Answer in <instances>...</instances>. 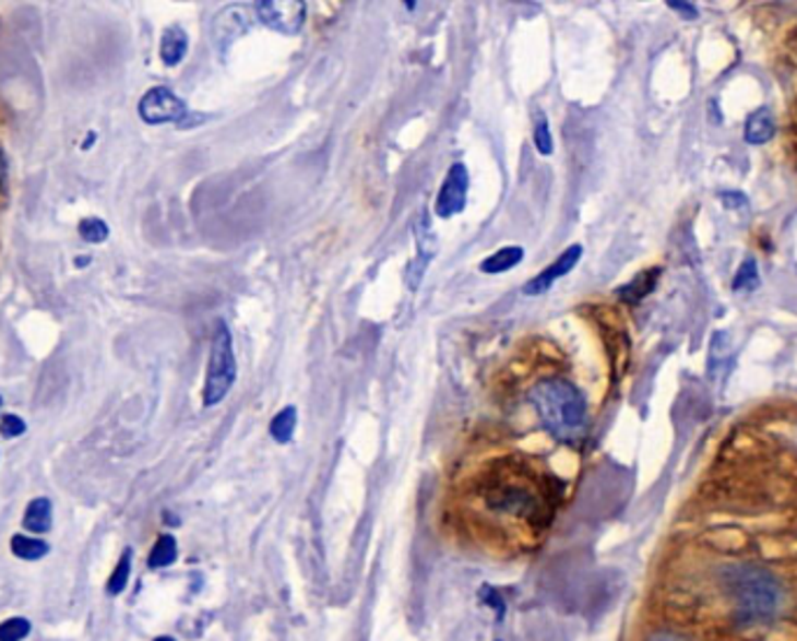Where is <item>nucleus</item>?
Instances as JSON below:
<instances>
[{
	"instance_id": "nucleus-1",
	"label": "nucleus",
	"mask_w": 797,
	"mask_h": 641,
	"mask_svg": "<svg viewBox=\"0 0 797 641\" xmlns=\"http://www.w3.org/2000/svg\"><path fill=\"white\" fill-rule=\"evenodd\" d=\"M478 497L483 507L495 515L511 518L536 530L550 523L556 509V490L550 478L515 458L499 460L483 474Z\"/></svg>"
},
{
	"instance_id": "nucleus-2",
	"label": "nucleus",
	"mask_w": 797,
	"mask_h": 641,
	"mask_svg": "<svg viewBox=\"0 0 797 641\" xmlns=\"http://www.w3.org/2000/svg\"><path fill=\"white\" fill-rule=\"evenodd\" d=\"M721 593L741 628H762L778 616L786 600L784 583L774 571L756 562L725 565L718 574Z\"/></svg>"
},
{
	"instance_id": "nucleus-3",
	"label": "nucleus",
	"mask_w": 797,
	"mask_h": 641,
	"mask_svg": "<svg viewBox=\"0 0 797 641\" xmlns=\"http://www.w3.org/2000/svg\"><path fill=\"white\" fill-rule=\"evenodd\" d=\"M530 404L552 439L579 443L585 437L587 402L571 380L560 376L542 378L530 390Z\"/></svg>"
},
{
	"instance_id": "nucleus-4",
	"label": "nucleus",
	"mask_w": 797,
	"mask_h": 641,
	"mask_svg": "<svg viewBox=\"0 0 797 641\" xmlns=\"http://www.w3.org/2000/svg\"><path fill=\"white\" fill-rule=\"evenodd\" d=\"M236 353L234 339L227 322H217L211 341V359H207L205 383H203V406H217L236 383Z\"/></svg>"
},
{
	"instance_id": "nucleus-5",
	"label": "nucleus",
	"mask_w": 797,
	"mask_h": 641,
	"mask_svg": "<svg viewBox=\"0 0 797 641\" xmlns=\"http://www.w3.org/2000/svg\"><path fill=\"white\" fill-rule=\"evenodd\" d=\"M138 115L152 127L170 124V121H182L187 117V103L168 86H152L138 103Z\"/></svg>"
},
{
	"instance_id": "nucleus-6",
	"label": "nucleus",
	"mask_w": 797,
	"mask_h": 641,
	"mask_svg": "<svg viewBox=\"0 0 797 641\" xmlns=\"http://www.w3.org/2000/svg\"><path fill=\"white\" fill-rule=\"evenodd\" d=\"M254 8L259 22L273 31L285 33V36H297L308 16L306 3H299V0H262Z\"/></svg>"
},
{
	"instance_id": "nucleus-7",
	"label": "nucleus",
	"mask_w": 797,
	"mask_h": 641,
	"mask_svg": "<svg viewBox=\"0 0 797 641\" xmlns=\"http://www.w3.org/2000/svg\"><path fill=\"white\" fill-rule=\"evenodd\" d=\"M466 192H469V170L464 164H453L437 194L435 213L441 219L460 215L466 205Z\"/></svg>"
},
{
	"instance_id": "nucleus-8",
	"label": "nucleus",
	"mask_w": 797,
	"mask_h": 641,
	"mask_svg": "<svg viewBox=\"0 0 797 641\" xmlns=\"http://www.w3.org/2000/svg\"><path fill=\"white\" fill-rule=\"evenodd\" d=\"M439 250V238L435 234V227H431V215L423 213L418 219H415V259L413 264L408 266V287L418 289V285L423 283V275L427 271V266L431 264Z\"/></svg>"
},
{
	"instance_id": "nucleus-9",
	"label": "nucleus",
	"mask_w": 797,
	"mask_h": 641,
	"mask_svg": "<svg viewBox=\"0 0 797 641\" xmlns=\"http://www.w3.org/2000/svg\"><path fill=\"white\" fill-rule=\"evenodd\" d=\"M581 254H583V248L579 246H569L556 262H552L550 266H546L539 275H534V278L525 285V294L527 297H539V294H546L552 285H556L560 278H564V275L574 269L579 262H581Z\"/></svg>"
},
{
	"instance_id": "nucleus-10",
	"label": "nucleus",
	"mask_w": 797,
	"mask_h": 641,
	"mask_svg": "<svg viewBox=\"0 0 797 641\" xmlns=\"http://www.w3.org/2000/svg\"><path fill=\"white\" fill-rule=\"evenodd\" d=\"M248 28H250V22H248L246 12H242L240 8H227L215 20L213 36H215L219 47H227L229 43H234L240 36V33H246Z\"/></svg>"
},
{
	"instance_id": "nucleus-11",
	"label": "nucleus",
	"mask_w": 797,
	"mask_h": 641,
	"mask_svg": "<svg viewBox=\"0 0 797 641\" xmlns=\"http://www.w3.org/2000/svg\"><path fill=\"white\" fill-rule=\"evenodd\" d=\"M189 49V36L187 31L180 26H168L162 33V45H159V57L164 61V66L176 68L182 63V59L187 57Z\"/></svg>"
},
{
	"instance_id": "nucleus-12",
	"label": "nucleus",
	"mask_w": 797,
	"mask_h": 641,
	"mask_svg": "<svg viewBox=\"0 0 797 641\" xmlns=\"http://www.w3.org/2000/svg\"><path fill=\"white\" fill-rule=\"evenodd\" d=\"M774 131H776V127H774L772 112L768 108H762V110H756L747 119V127H744V138H747L751 145H762V143L772 141Z\"/></svg>"
},
{
	"instance_id": "nucleus-13",
	"label": "nucleus",
	"mask_w": 797,
	"mask_h": 641,
	"mask_svg": "<svg viewBox=\"0 0 797 641\" xmlns=\"http://www.w3.org/2000/svg\"><path fill=\"white\" fill-rule=\"evenodd\" d=\"M525 257V250L520 246H507L501 248L497 252H492L490 257H485L480 262V271L488 273V275H497V273H507L511 271L513 266H518L520 262H523Z\"/></svg>"
},
{
	"instance_id": "nucleus-14",
	"label": "nucleus",
	"mask_w": 797,
	"mask_h": 641,
	"mask_svg": "<svg viewBox=\"0 0 797 641\" xmlns=\"http://www.w3.org/2000/svg\"><path fill=\"white\" fill-rule=\"evenodd\" d=\"M24 527L36 534H47L51 530V501L47 497H36L28 501L24 511Z\"/></svg>"
},
{
	"instance_id": "nucleus-15",
	"label": "nucleus",
	"mask_w": 797,
	"mask_h": 641,
	"mask_svg": "<svg viewBox=\"0 0 797 641\" xmlns=\"http://www.w3.org/2000/svg\"><path fill=\"white\" fill-rule=\"evenodd\" d=\"M10 550H12V556H16L20 560L36 562L47 556L49 544L43 539H36V536H28V534H14L10 539Z\"/></svg>"
},
{
	"instance_id": "nucleus-16",
	"label": "nucleus",
	"mask_w": 797,
	"mask_h": 641,
	"mask_svg": "<svg viewBox=\"0 0 797 641\" xmlns=\"http://www.w3.org/2000/svg\"><path fill=\"white\" fill-rule=\"evenodd\" d=\"M657 275H661V271L657 269H651V271H644L639 273L637 278H632L628 285H622L618 289V297L626 301V304H637L644 297H649V294L653 292L655 283H657Z\"/></svg>"
},
{
	"instance_id": "nucleus-17",
	"label": "nucleus",
	"mask_w": 797,
	"mask_h": 641,
	"mask_svg": "<svg viewBox=\"0 0 797 641\" xmlns=\"http://www.w3.org/2000/svg\"><path fill=\"white\" fill-rule=\"evenodd\" d=\"M297 420H299V413L294 406H285L283 411H278L273 415V420L269 425V435L275 443H287L292 441L294 431H297Z\"/></svg>"
},
{
	"instance_id": "nucleus-18",
	"label": "nucleus",
	"mask_w": 797,
	"mask_h": 641,
	"mask_svg": "<svg viewBox=\"0 0 797 641\" xmlns=\"http://www.w3.org/2000/svg\"><path fill=\"white\" fill-rule=\"evenodd\" d=\"M176 560H178V542H176V536H173V534H162L159 539H157V544H154L152 550H150V558H147L150 569H164V567H170Z\"/></svg>"
},
{
	"instance_id": "nucleus-19",
	"label": "nucleus",
	"mask_w": 797,
	"mask_h": 641,
	"mask_svg": "<svg viewBox=\"0 0 797 641\" xmlns=\"http://www.w3.org/2000/svg\"><path fill=\"white\" fill-rule=\"evenodd\" d=\"M131 562H133V550L131 548H124V553H121V558H119L115 571H112L110 579H108V585H106L108 595H115L117 597V595H121V593L127 591L129 579H131Z\"/></svg>"
},
{
	"instance_id": "nucleus-20",
	"label": "nucleus",
	"mask_w": 797,
	"mask_h": 641,
	"mask_svg": "<svg viewBox=\"0 0 797 641\" xmlns=\"http://www.w3.org/2000/svg\"><path fill=\"white\" fill-rule=\"evenodd\" d=\"M78 234L82 236L84 242H92V246H98V242H106L110 236L108 224L103 222L100 217H84L78 224Z\"/></svg>"
},
{
	"instance_id": "nucleus-21",
	"label": "nucleus",
	"mask_w": 797,
	"mask_h": 641,
	"mask_svg": "<svg viewBox=\"0 0 797 641\" xmlns=\"http://www.w3.org/2000/svg\"><path fill=\"white\" fill-rule=\"evenodd\" d=\"M534 145L539 150L542 157H550L552 154V133H550V124L548 117L544 112H536V121H534Z\"/></svg>"
},
{
	"instance_id": "nucleus-22",
	"label": "nucleus",
	"mask_w": 797,
	"mask_h": 641,
	"mask_svg": "<svg viewBox=\"0 0 797 641\" xmlns=\"http://www.w3.org/2000/svg\"><path fill=\"white\" fill-rule=\"evenodd\" d=\"M31 634V620L24 616L0 622V641H24Z\"/></svg>"
},
{
	"instance_id": "nucleus-23",
	"label": "nucleus",
	"mask_w": 797,
	"mask_h": 641,
	"mask_svg": "<svg viewBox=\"0 0 797 641\" xmlns=\"http://www.w3.org/2000/svg\"><path fill=\"white\" fill-rule=\"evenodd\" d=\"M26 420L20 418V415L14 413H5L3 418H0V437L3 439H16V437H24L26 435Z\"/></svg>"
},
{
	"instance_id": "nucleus-24",
	"label": "nucleus",
	"mask_w": 797,
	"mask_h": 641,
	"mask_svg": "<svg viewBox=\"0 0 797 641\" xmlns=\"http://www.w3.org/2000/svg\"><path fill=\"white\" fill-rule=\"evenodd\" d=\"M758 271H756V262L753 259H747V262L741 264L737 278H735V289H756L758 287Z\"/></svg>"
},
{
	"instance_id": "nucleus-25",
	"label": "nucleus",
	"mask_w": 797,
	"mask_h": 641,
	"mask_svg": "<svg viewBox=\"0 0 797 641\" xmlns=\"http://www.w3.org/2000/svg\"><path fill=\"white\" fill-rule=\"evenodd\" d=\"M480 597H483V602H485V604H488V606H495V609H497V618H499V620H501V618H504L507 604H504V602H501V597H499V593L495 591V587H490V585H485V587H483V591H480Z\"/></svg>"
},
{
	"instance_id": "nucleus-26",
	"label": "nucleus",
	"mask_w": 797,
	"mask_h": 641,
	"mask_svg": "<svg viewBox=\"0 0 797 641\" xmlns=\"http://www.w3.org/2000/svg\"><path fill=\"white\" fill-rule=\"evenodd\" d=\"M667 5H669V8H674V10H677V12H679V14H683V16H690V20H695V16H698L695 5H690V3H679V0H669Z\"/></svg>"
},
{
	"instance_id": "nucleus-27",
	"label": "nucleus",
	"mask_w": 797,
	"mask_h": 641,
	"mask_svg": "<svg viewBox=\"0 0 797 641\" xmlns=\"http://www.w3.org/2000/svg\"><path fill=\"white\" fill-rule=\"evenodd\" d=\"M649 641H688V639L677 632H661V634H653Z\"/></svg>"
},
{
	"instance_id": "nucleus-28",
	"label": "nucleus",
	"mask_w": 797,
	"mask_h": 641,
	"mask_svg": "<svg viewBox=\"0 0 797 641\" xmlns=\"http://www.w3.org/2000/svg\"><path fill=\"white\" fill-rule=\"evenodd\" d=\"M3 182H5V159L3 154H0V187H3Z\"/></svg>"
},
{
	"instance_id": "nucleus-29",
	"label": "nucleus",
	"mask_w": 797,
	"mask_h": 641,
	"mask_svg": "<svg viewBox=\"0 0 797 641\" xmlns=\"http://www.w3.org/2000/svg\"><path fill=\"white\" fill-rule=\"evenodd\" d=\"M154 641H176V639H173V637H157Z\"/></svg>"
},
{
	"instance_id": "nucleus-30",
	"label": "nucleus",
	"mask_w": 797,
	"mask_h": 641,
	"mask_svg": "<svg viewBox=\"0 0 797 641\" xmlns=\"http://www.w3.org/2000/svg\"><path fill=\"white\" fill-rule=\"evenodd\" d=\"M0 406H3V396H0Z\"/></svg>"
}]
</instances>
